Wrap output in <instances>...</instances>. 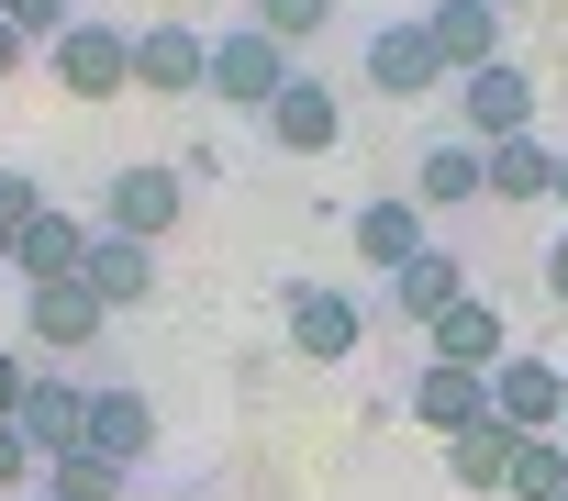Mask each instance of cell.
Here are the masks:
<instances>
[{"mask_svg": "<svg viewBox=\"0 0 568 501\" xmlns=\"http://www.w3.org/2000/svg\"><path fill=\"white\" fill-rule=\"evenodd\" d=\"M457 301H468V268L446 257V245H424V257H413V268L390 279V313H402V324H424V335H435V324H446Z\"/></svg>", "mask_w": 568, "mask_h": 501, "instance_id": "ac0fdd59", "label": "cell"}, {"mask_svg": "<svg viewBox=\"0 0 568 501\" xmlns=\"http://www.w3.org/2000/svg\"><path fill=\"white\" fill-rule=\"evenodd\" d=\"M557 501H568V490H557Z\"/></svg>", "mask_w": 568, "mask_h": 501, "instance_id": "d590c367", "label": "cell"}, {"mask_svg": "<svg viewBox=\"0 0 568 501\" xmlns=\"http://www.w3.org/2000/svg\"><path fill=\"white\" fill-rule=\"evenodd\" d=\"M201 79H212V34L179 12V23H134V90H156V101H201Z\"/></svg>", "mask_w": 568, "mask_h": 501, "instance_id": "277c9868", "label": "cell"}, {"mask_svg": "<svg viewBox=\"0 0 568 501\" xmlns=\"http://www.w3.org/2000/svg\"><path fill=\"white\" fill-rule=\"evenodd\" d=\"M245 23H256V34H278V45H302V34H324V23H335V0H245Z\"/></svg>", "mask_w": 568, "mask_h": 501, "instance_id": "d4e9b609", "label": "cell"}, {"mask_svg": "<svg viewBox=\"0 0 568 501\" xmlns=\"http://www.w3.org/2000/svg\"><path fill=\"white\" fill-rule=\"evenodd\" d=\"M179 12H190V23H201V12H212V0H179Z\"/></svg>", "mask_w": 568, "mask_h": 501, "instance_id": "836d02e7", "label": "cell"}, {"mask_svg": "<svg viewBox=\"0 0 568 501\" xmlns=\"http://www.w3.org/2000/svg\"><path fill=\"white\" fill-rule=\"evenodd\" d=\"M457 101H468V145H513V134H535V79L501 57V68H479V79H457Z\"/></svg>", "mask_w": 568, "mask_h": 501, "instance_id": "30bf717a", "label": "cell"}, {"mask_svg": "<svg viewBox=\"0 0 568 501\" xmlns=\"http://www.w3.org/2000/svg\"><path fill=\"white\" fill-rule=\"evenodd\" d=\"M101 324H112V313H101V290H90V279H45V290H23V335H34L45 357H90V346H101Z\"/></svg>", "mask_w": 568, "mask_h": 501, "instance_id": "52a82bcc", "label": "cell"}, {"mask_svg": "<svg viewBox=\"0 0 568 501\" xmlns=\"http://www.w3.org/2000/svg\"><path fill=\"white\" fill-rule=\"evenodd\" d=\"M90 457H112V468H145L156 457V401L134 379H101L90 390Z\"/></svg>", "mask_w": 568, "mask_h": 501, "instance_id": "7c38bea8", "label": "cell"}, {"mask_svg": "<svg viewBox=\"0 0 568 501\" xmlns=\"http://www.w3.org/2000/svg\"><path fill=\"white\" fill-rule=\"evenodd\" d=\"M45 212V178L34 167H0V257H12V245H23V223Z\"/></svg>", "mask_w": 568, "mask_h": 501, "instance_id": "484cf974", "label": "cell"}, {"mask_svg": "<svg viewBox=\"0 0 568 501\" xmlns=\"http://www.w3.org/2000/svg\"><path fill=\"white\" fill-rule=\"evenodd\" d=\"M267 134L291 145V156H335V145H346V101H335L324 79H302V68H291V90L267 101Z\"/></svg>", "mask_w": 568, "mask_h": 501, "instance_id": "9a60e30c", "label": "cell"}, {"mask_svg": "<svg viewBox=\"0 0 568 501\" xmlns=\"http://www.w3.org/2000/svg\"><path fill=\"white\" fill-rule=\"evenodd\" d=\"M513 446H524V434L468 423V434H446V479H457V490H501V479H513Z\"/></svg>", "mask_w": 568, "mask_h": 501, "instance_id": "7402d4cb", "label": "cell"}, {"mask_svg": "<svg viewBox=\"0 0 568 501\" xmlns=\"http://www.w3.org/2000/svg\"><path fill=\"white\" fill-rule=\"evenodd\" d=\"M23 57H34V34H12V23H0V79H23Z\"/></svg>", "mask_w": 568, "mask_h": 501, "instance_id": "4dcf8cb0", "label": "cell"}, {"mask_svg": "<svg viewBox=\"0 0 568 501\" xmlns=\"http://www.w3.org/2000/svg\"><path fill=\"white\" fill-rule=\"evenodd\" d=\"M291 90V45L278 34H256V23H223L212 34V79H201V101H223V112H256L267 123V101Z\"/></svg>", "mask_w": 568, "mask_h": 501, "instance_id": "6da1fadb", "label": "cell"}, {"mask_svg": "<svg viewBox=\"0 0 568 501\" xmlns=\"http://www.w3.org/2000/svg\"><path fill=\"white\" fill-rule=\"evenodd\" d=\"M424 34H435V68L446 79H479V68H501V0H424V12H413Z\"/></svg>", "mask_w": 568, "mask_h": 501, "instance_id": "8992f818", "label": "cell"}, {"mask_svg": "<svg viewBox=\"0 0 568 501\" xmlns=\"http://www.w3.org/2000/svg\"><path fill=\"white\" fill-rule=\"evenodd\" d=\"M501 490H513V501H557V490H568V434H524Z\"/></svg>", "mask_w": 568, "mask_h": 501, "instance_id": "cb8c5ba5", "label": "cell"}, {"mask_svg": "<svg viewBox=\"0 0 568 501\" xmlns=\"http://www.w3.org/2000/svg\"><path fill=\"white\" fill-rule=\"evenodd\" d=\"M123 490H134V468H112V457H90V446L45 468V501H123Z\"/></svg>", "mask_w": 568, "mask_h": 501, "instance_id": "603a6c76", "label": "cell"}, {"mask_svg": "<svg viewBox=\"0 0 568 501\" xmlns=\"http://www.w3.org/2000/svg\"><path fill=\"white\" fill-rule=\"evenodd\" d=\"M179 212H190V178H179L168 156H134V167H112V190H101V234H123V245L179 234Z\"/></svg>", "mask_w": 568, "mask_h": 501, "instance_id": "3957f363", "label": "cell"}, {"mask_svg": "<svg viewBox=\"0 0 568 501\" xmlns=\"http://www.w3.org/2000/svg\"><path fill=\"white\" fill-rule=\"evenodd\" d=\"M557 434H568V368H557Z\"/></svg>", "mask_w": 568, "mask_h": 501, "instance_id": "d6a6232c", "label": "cell"}, {"mask_svg": "<svg viewBox=\"0 0 568 501\" xmlns=\"http://www.w3.org/2000/svg\"><path fill=\"white\" fill-rule=\"evenodd\" d=\"M501 12H513V0H501Z\"/></svg>", "mask_w": 568, "mask_h": 501, "instance_id": "e575fe53", "label": "cell"}, {"mask_svg": "<svg viewBox=\"0 0 568 501\" xmlns=\"http://www.w3.org/2000/svg\"><path fill=\"white\" fill-rule=\"evenodd\" d=\"M357 68H368V90H379V101H424V90H446V68H435V34H424V23H379V34L357 45Z\"/></svg>", "mask_w": 568, "mask_h": 501, "instance_id": "ba28073f", "label": "cell"}, {"mask_svg": "<svg viewBox=\"0 0 568 501\" xmlns=\"http://www.w3.org/2000/svg\"><path fill=\"white\" fill-rule=\"evenodd\" d=\"M346 245H357L379 279H402L435 234H424V201H357V212H346Z\"/></svg>", "mask_w": 568, "mask_h": 501, "instance_id": "5bb4252c", "label": "cell"}, {"mask_svg": "<svg viewBox=\"0 0 568 501\" xmlns=\"http://www.w3.org/2000/svg\"><path fill=\"white\" fill-rule=\"evenodd\" d=\"M45 68H57L68 101H123V90H134V23H112V12L90 23V12H79V23L45 45Z\"/></svg>", "mask_w": 568, "mask_h": 501, "instance_id": "7a4b0ae2", "label": "cell"}, {"mask_svg": "<svg viewBox=\"0 0 568 501\" xmlns=\"http://www.w3.org/2000/svg\"><path fill=\"white\" fill-rule=\"evenodd\" d=\"M435 357H446V368H501V357H513V335H501V313L468 290V301L435 324Z\"/></svg>", "mask_w": 568, "mask_h": 501, "instance_id": "44dd1931", "label": "cell"}, {"mask_svg": "<svg viewBox=\"0 0 568 501\" xmlns=\"http://www.w3.org/2000/svg\"><path fill=\"white\" fill-rule=\"evenodd\" d=\"M45 490V457L23 446V423H0V501H34Z\"/></svg>", "mask_w": 568, "mask_h": 501, "instance_id": "4316f807", "label": "cell"}, {"mask_svg": "<svg viewBox=\"0 0 568 501\" xmlns=\"http://www.w3.org/2000/svg\"><path fill=\"white\" fill-rule=\"evenodd\" d=\"M12 423H23V446H34L45 468L79 457V446H90V379H23V412H12Z\"/></svg>", "mask_w": 568, "mask_h": 501, "instance_id": "9c48e42d", "label": "cell"}, {"mask_svg": "<svg viewBox=\"0 0 568 501\" xmlns=\"http://www.w3.org/2000/svg\"><path fill=\"white\" fill-rule=\"evenodd\" d=\"M0 23H12V34H34V45H57V34L79 23V0H0Z\"/></svg>", "mask_w": 568, "mask_h": 501, "instance_id": "83f0119b", "label": "cell"}, {"mask_svg": "<svg viewBox=\"0 0 568 501\" xmlns=\"http://www.w3.org/2000/svg\"><path fill=\"white\" fill-rule=\"evenodd\" d=\"M546 301L568 313V223H557V245H546Z\"/></svg>", "mask_w": 568, "mask_h": 501, "instance_id": "f546056e", "label": "cell"}, {"mask_svg": "<svg viewBox=\"0 0 568 501\" xmlns=\"http://www.w3.org/2000/svg\"><path fill=\"white\" fill-rule=\"evenodd\" d=\"M90 290H101V313H145L156 301V245H123V234H90V268H79Z\"/></svg>", "mask_w": 568, "mask_h": 501, "instance_id": "e0dca14e", "label": "cell"}, {"mask_svg": "<svg viewBox=\"0 0 568 501\" xmlns=\"http://www.w3.org/2000/svg\"><path fill=\"white\" fill-rule=\"evenodd\" d=\"M557 223H568V145H557Z\"/></svg>", "mask_w": 568, "mask_h": 501, "instance_id": "1f68e13d", "label": "cell"}, {"mask_svg": "<svg viewBox=\"0 0 568 501\" xmlns=\"http://www.w3.org/2000/svg\"><path fill=\"white\" fill-rule=\"evenodd\" d=\"M479 190H490V201H557V145H546V134L479 145Z\"/></svg>", "mask_w": 568, "mask_h": 501, "instance_id": "d6986e66", "label": "cell"}, {"mask_svg": "<svg viewBox=\"0 0 568 501\" xmlns=\"http://www.w3.org/2000/svg\"><path fill=\"white\" fill-rule=\"evenodd\" d=\"M402 412H413V423H435V434H468V423H490V368H446V357H435V368L413 379V401H402Z\"/></svg>", "mask_w": 568, "mask_h": 501, "instance_id": "2e32d148", "label": "cell"}, {"mask_svg": "<svg viewBox=\"0 0 568 501\" xmlns=\"http://www.w3.org/2000/svg\"><path fill=\"white\" fill-rule=\"evenodd\" d=\"M23 379H34V368H23L12 346H0V423H12V412H23Z\"/></svg>", "mask_w": 568, "mask_h": 501, "instance_id": "f1b7e54d", "label": "cell"}, {"mask_svg": "<svg viewBox=\"0 0 568 501\" xmlns=\"http://www.w3.org/2000/svg\"><path fill=\"white\" fill-rule=\"evenodd\" d=\"M357 346H368V301H346V290H324V279H291V357L346 368Z\"/></svg>", "mask_w": 568, "mask_h": 501, "instance_id": "5b68a950", "label": "cell"}, {"mask_svg": "<svg viewBox=\"0 0 568 501\" xmlns=\"http://www.w3.org/2000/svg\"><path fill=\"white\" fill-rule=\"evenodd\" d=\"M413 201H424V212H468V201H490V190H479V145H468V134H435V145L413 156Z\"/></svg>", "mask_w": 568, "mask_h": 501, "instance_id": "ffe728a7", "label": "cell"}, {"mask_svg": "<svg viewBox=\"0 0 568 501\" xmlns=\"http://www.w3.org/2000/svg\"><path fill=\"white\" fill-rule=\"evenodd\" d=\"M490 423L501 434H557V357H501L490 368Z\"/></svg>", "mask_w": 568, "mask_h": 501, "instance_id": "8fae6325", "label": "cell"}, {"mask_svg": "<svg viewBox=\"0 0 568 501\" xmlns=\"http://www.w3.org/2000/svg\"><path fill=\"white\" fill-rule=\"evenodd\" d=\"M90 234H101V223H79L68 201H45V212L23 223V245H12L23 290H45V279H79V268H90Z\"/></svg>", "mask_w": 568, "mask_h": 501, "instance_id": "4fadbf2b", "label": "cell"}, {"mask_svg": "<svg viewBox=\"0 0 568 501\" xmlns=\"http://www.w3.org/2000/svg\"><path fill=\"white\" fill-rule=\"evenodd\" d=\"M34 501H45V490H34Z\"/></svg>", "mask_w": 568, "mask_h": 501, "instance_id": "8d00e7d4", "label": "cell"}]
</instances>
